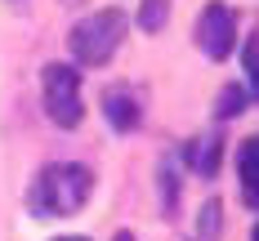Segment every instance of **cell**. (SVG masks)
<instances>
[{"mask_svg": "<svg viewBox=\"0 0 259 241\" xmlns=\"http://www.w3.org/2000/svg\"><path fill=\"white\" fill-rule=\"evenodd\" d=\"M237 174H241L246 192H259V134L241 143V152H237Z\"/></svg>", "mask_w": 259, "mask_h": 241, "instance_id": "7", "label": "cell"}, {"mask_svg": "<svg viewBox=\"0 0 259 241\" xmlns=\"http://www.w3.org/2000/svg\"><path fill=\"white\" fill-rule=\"evenodd\" d=\"M40 99H45V116L58 130H76L85 107H80V72L67 63H50L40 72Z\"/></svg>", "mask_w": 259, "mask_h": 241, "instance_id": "3", "label": "cell"}, {"mask_svg": "<svg viewBox=\"0 0 259 241\" xmlns=\"http://www.w3.org/2000/svg\"><path fill=\"white\" fill-rule=\"evenodd\" d=\"M246 89L241 85H224V94H219V103H214V112H219V121H228V116H241L246 112Z\"/></svg>", "mask_w": 259, "mask_h": 241, "instance_id": "10", "label": "cell"}, {"mask_svg": "<svg viewBox=\"0 0 259 241\" xmlns=\"http://www.w3.org/2000/svg\"><path fill=\"white\" fill-rule=\"evenodd\" d=\"M94 192V174L76 161H54L36 174V183L27 192V206L36 219H67L76 214Z\"/></svg>", "mask_w": 259, "mask_h": 241, "instance_id": "1", "label": "cell"}, {"mask_svg": "<svg viewBox=\"0 0 259 241\" xmlns=\"http://www.w3.org/2000/svg\"><path fill=\"white\" fill-rule=\"evenodd\" d=\"M161 197H165V206L175 210V201H179V183H175V170H170V165L161 170Z\"/></svg>", "mask_w": 259, "mask_h": 241, "instance_id": "12", "label": "cell"}, {"mask_svg": "<svg viewBox=\"0 0 259 241\" xmlns=\"http://www.w3.org/2000/svg\"><path fill=\"white\" fill-rule=\"evenodd\" d=\"M197 228H201V237H206V241L219 237V228H224V219H219V201H206V206H201V219H197Z\"/></svg>", "mask_w": 259, "mask_h": 241, "instance_id": "11", "label": "cell"}, {"mask_svg": "<svg viewBox=\"0 0 259 241\" xmlns=\"http://www.w3.org/2000/svg\"><path fill=\"white\" fill-rule=\"evenodd\" d=\"M116 241H134V237H130V232H116Z\"/></svg>", "mask_w": 259, "mask_h": 241, "instance_id": "13", "label": "cell"}, {"mask_svg": "<svg viewBox=\"0 0 259 241\" xmlns=\"http://www.w3.org/2000/svg\"><path fill=\"white\" fill-rule=\"evenodd\" d=\"M58 241H85V237H58Z\"/></svg>", "mask_w": 259, "mask_h": 241, "instance_id": "16", "label": "cell"}, {"mask_svg": "<svg viewBox=\"0 0 259 241\" xmlns=\"http://www.w3.org/2000/svg\"><path fill=\"white\" fill-rule=\"evenodd\" d=\"M250 241H259V223H255V232H250Z\"/></svg>", "mask_w": 259, "mask_h": 241, "instance_id": "15", "label": "cell"}, {"mask_svg": "<svg viewBox=\"0 0 259 241\" xmlns=\"http://www.w3.org/2000/svg\"><path fill=\"white\" fill-rule=\"evenodd\" d=\"M241 67H246V94L259 103V36L246 40V50H241Z\"/></svg>", "mask_w": 259, "mask_h": 241, "instance_id": "8", "label": "cell"}, {"mask_svg": "<svg viewBox=\"0 0 259 241\" xmlns=\"http://www.w3.org/2000/svg\"><path fill=\"white\" fill-rule=\"evenodd\" d=\"M103 116L116 134H130V130H139V121H143V103H139V94L130 85H112L103 94Z\"/></svg>", "mask_w": 259, "mask_h": 241, "instance_id": "5", "label": "cell"}, {"mask_svg": "<svg viewBox=\"0 0 259 241\" xmlns=\"http://www.w3.org/2000/svg\"><path fill=\"white\" fill-rule=\"evenodd\" d=\"M165 18H170V0H143L139 5V27L143 31H161Z\"/></svg>", "mask_w": 259, "mask_h": 241, "instance_id": "9", "label": "cell"}, {"mask_svg": "<svg viewBox=\"0 0 259 241\" xmlns=\"http://www.w3.org/2000/svg\"><path fill=\"white\" fill-rule=\"evenodd\" d=\"M246 197H250V201H255V206H259V192H246Z\"/></svg>", "mask_w": 259, "mask_h": 241, "instance_id": "14", "label": "cell"}, {"mask_svg": "<svg viewBox=\"0 0 259 241\" xmlns=\"http://www.w3.org/2000/svg\"><path fill=\"white\" fill-rule=\"evenodd\" d=\"M63 5H80V0H63Z\"/></svg>", "mask_w": 259, "mask_h": 241, "instance_id": "17", "label": "cell"}, {"mask_svg": "<svg viewBox=\"0 0 259 241\" xmlns=\"http://www.w3.org/2000/svg\"><path fill=\"white\" fill-rule=\"evenodd\" d=\"M125 27H130V18L121 9H94V14H85V18L72 27L67 50H72V58H76L80 67H103L107 58L121 50Z\"/></svg>", "mask_w": 259, "mask_h": 241, "instance_id": "2", "label": "cell"}, {"mask_svg": "<svg viewBox=\"0 0 259 241\" xmlns=\"http://www.w3.org/2000/svg\"><path fill=\"white\" fill-rule=\"evenodd\" d=\"M197 45H201L214 63H224V58L237 50V14L224 0H210L206 9H201V18H197Z\"/></svg>", "mask_w": 259, "mask_h": 241, "instance_id": "4", "label": "cell"}, {"mask_svg": "<svg viewBox=\"0 0 259 241\" xmlns=\"http://www.w3.org/2000/svg\"><path fill=\"white\" fill-rule=\"evenodd\" d=\"M219 161H224V138L219 134H206V138H192L188 143V165L201 179H214L219 174Z\"/></svg>", "mask_w": 259, "mask_h": 241, "instance_id": "6", "label": "cell"}]
</instances>
